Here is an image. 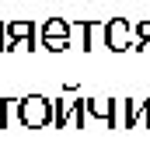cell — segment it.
Returning a JSON list of instances; mask_svg holds the SVG:
<instances>
[{
  "label": "cell",
  "mask_w": 150,
  "mask_h": 143,
  "mask_svg": "<svg viewBox=\"0 0 150 143\" xmlns=\"http://www.w3.org/2000/svg\"><path fill=\"white\" fill-rule=\"evenodd\" d=\"M52 119H56V101H49V98H42V94L18 98V122H21L25 129H45Z\"/></svg>",
  "instance_id": "obj_1"
},
{
  "label": "cell",
  "mask_w": 150,
  "mask_h": 143,
  "mask_svg": "<svg viewBox=\"0 0 150 143\" xmlns=\"http://www.w3.org/2000/svg\"><path fill=\"white\" fill-rule=\"evenodd\" d=\"M70 32H74V25H70L67 18H49V21L38 28L42 49H49V52H67V49H70Z\"/></svg>",
  "instance_id": "obj_2"
},
{
  "label": "cell",
  "mask_w": 150,
  "mask_h": 143,
  "mask_svg": "<svg viewBox=\"0 0 150 143\" xmlns=\"http://www.w3.org/2000/svg\"><path fill=\"white\" fill-rule=\"evenodd\" d=\"M11 49H42V38L35 32V21H11L7 25V45H4V52H11Z\"/></svg>",
  "instance_id": "obj_3"
},
{
  "label": "cell",
  "mask_w": 150,
  "mask_h": 143,
  "mask_svg": "<svg viewBox=\"0 0 150 143\" xmlns=\"http://www.w3.org/2000/svg\"><path fill=\"white\" fill-rule=\"evenodd\" d=\"M133 25L126 21V18H112V21H105V45L112 49V52H126L129 45H133Z\"/></svg>",
  "instance_id": "obj_4"
},
{
  "label": "cell",
  "mask_w": 150,
  "mask_h": 143,
  "mask_svg": "<svg viewBox=\"0 0 150 143\" xmlns=\"http://www.w3.org/2000/svg\"><path fill=\"white\" fill-rule=\"evenodd\" d=\"M115 108H119V101H112V98H87V115L105 122L108 129L115 126Z\"/></svg>",
  "instance_id": "obj_5"
},
{
  "label": "cell",
  "mask_w": 150,
  "mask_h": 143,
  "mask_svg": "<svg viewBox=\"0 0 150 143\" xmlns=\"http://www.w3.org/2000/svg\"><path fill=\"white\" fill-rule=\"evenodd\" d=\"M77 32H80V49H98V38L105 42V25L101 21H80Z\"/></svg>",
  "instance_id": "obj_6"
},
{
  "label": "cell",
  "mask_w": 150,
  "mask_h": 143,
  "mask_svg": "<svg viewBox=\"0 0 150 143\" xmlns=\"http://www.w3.org/2000/svg\"><path fill=\"white\" fill-rule=\"evenodd\" d=\"M122 105H126L122 126H126V129H136V126H140V115H143V101H136V98H133V101H122Z\"/></svg>",
  "instance_id": "obj_7"
},
{
  "label": "cell",
  "mask_w": 150,
  "mask_h": 143,
  "mask_svg": "<svg viewBox=\"0 0 150 143\" xmlns=\"http://www.w3.org/2000/svg\"><path fill=\"white\" fill-rule=\"evenodd\" d=\"M136 129H150V98L143 101V115H140V126Z\"/></svg>",
  "instance_id": "obj_8"
},
{
  "label": "cell",
  "mask_w": 150,
  "mask_h": 143,
  "mask_svg": "<svg viewBox=\"0 0 150 143\" xmlns=\"http://www.w3.org/2000/svg\"><path fill=\"white\" fill-rule=\"evenodd\" d=\"M136 38H150V18H147V21H140V25H136Z\"/></svg>",
  "instance_id": "obj_9"
},
{
  "label": "cell",
  "mask_w": 150,
  "mask_h": 143,
  "mask_svg": "<svg viewBox=\"0 0 150 143\" xmlns=\"http://www.w3.org/2000/svg\"><path fill=\"white\" fill-rule=\"evenodd\" d=\"M4 45H7V25L0 21V49H4Z\"/></svg>",
  "instance_id": "obj_10"
},
{
  "label": "cell",
  "mask_w": 150,
  "mask_h": 143,
  "mask_svg": "<svg viewBox=\"0 0 150 143\" xmlns=\"http://www.w3.org/2000/svg\"><path fill=\"white\" fill-rule=\"evenodd\" d=\"M140 49H143V52H150V38H140Z\"/></svg>",
  "instance_id": "obj_11"
}]
</instances>
